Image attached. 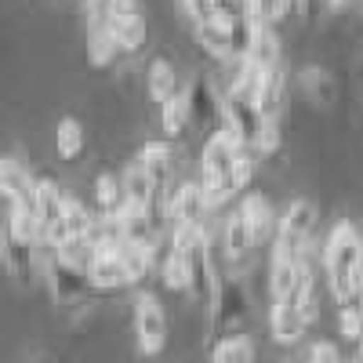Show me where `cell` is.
Masks as SVG:
<instances>
[{
    "label": "cell",
    "mask_w": 363,
    "mask_h": 363,
    "mask_svg": "<svg viewBox=\"0 0 363 363\" xmlns=\"http://www.w3.org/2000/svg\"><path fill=\"white\" fill-rule=\"evenodd\" d=\"M233 178H222V174H200V196H203V211H218L233 200Z\"/></svg>",
    "instance_id": "obj_29"
},
{
    "label": "cell",
    "mask_w": 363,
    "mask_h": 363,
    "mask_svg": "<svg viewBox=\"0 0 363 363\" xmlns=\"http://www.w3.org/2000/svg\"><path fill=\"white\" fill-rule=\"evenodd\" d=\"M244 4H247L251 22H262V26H277L287 11H294V0H244Z\"/></svg>",
    "instance_id": "obj_32"
},
{
    "label": "cell",
    "mask_w": 363,
    "mask_h": 363,
    "mask_svg": "<svg viewBox=\"0 0 363 363\" xmlns=\"http://www.w3.org/2000/svg\"><path fill=\"white\" fill-rule=\"evenodd\" d=\"M120 182H124V200H128V203L145 207V211L153 207V200H157V193H153V182H149V174H145V167H142L138 160H131V164L124 167Z\"/></svg>",
    "instance_id": "obj_24"
},
{
    "label": "cell",
    "mask_w": 363,
    "mask_h": 363,
    "mask_svg": "<svg viewBox=\"0 0 363 363\" xmlns=\"http://www.w3.org/2000/svg\"><path fill=\"white\" fill-rule=\"evenodd\" d=\"M352 363H356V359H352Z\"/></svg>",
    "instance_id": "obj_43"
},
{
    "label": "cell",
    "mask_w": 363,
    "mask_h": 363,
    "mask_svg": "<svg viewBox=\"0 0 363 363\" xmlns=\"http://www.w3.org/2000/svg\"><path fill=\"white\" fill-rule=\"evenodd\" d=\"M95 229V215L77 200V196H66V233L69 236H91Z\"/></svg>",
    "instance_id": "obj_33"
},
{
    "label": "cell",
    "mask_w": 363,
    "mask_h": 363,
    "mask_svg": "<svg viewBox=\"0 0 363 363\" xmlns=\"http://www.w3.org/2000/svg\"><path fill=\"white\" fill-rule=\"evenodd\" d=\"M229 178H233V189H236V193H240V189H247L251 182H255V153H251V149H244V153L236 157Z\"/></svg>",
    "instance_id": "obj_35"
},
{
    "label": "cell",
    "mask_w": 363,
    "mask_h": 363,
    "mask_svg": "<svg viewBox=\"0 0 363 363\" xmlns=\"http://www.w3.org/2000/svg\"><path fill=\"white\" fill-rule=\"evenodd\" d=\"M298 272H301V258L272 247V255H269V294H272V301H284V298L294 294Z\"/></svg>",
    "instance_id": "obj_17"
},
{
    "label": "cell",
    "mask_w": 363,
    "mask_h": 363,
    "mask_svg": "<svg viewBox=\"0 0 363 363\" xmlns=\"http://www.w3.org/2000/svg\"><path fill=\"white\" fill-rule=\"evenodd\" d=\"M240 153H244V145H240L225 128L215 131L203 142V149H200V174H222V178H229Z\"/></svg>",
    "instance_id": "obj_12"
},
{
    "label": "cell",
    "mask_w": 363,
    "mask_h": 363,
    "mask_svg": "<svg viewBox=\"0 0 363 363\" xmlns=\"http://www.w3.org/2000/svg\"><path fill=\"white\" fill-rule=\"evenodd\" d=\"M44 277H48V287H51L58 306H87L91 294H95L84 269L55 258V255H48V262H44Z\"/></svg>",
    "instance_id": "obj_6"
},
{
    "label": "cell",
    "mask_w": 363,
    "mask_h": 363,
    "mask_svg": "<svg viewBox=\"0 0 363 363\" xmlns=\"http://www.w3.org/2000/svg\"><path fill=\"white\" fill-rule=\"evenodd\" d=\"M84 145H87V138H84V124H80V120L77 116H62V120H58V128H55L58 157H62V160H77L84 153Z\"/></svg>",
    "instance_id": "obj_27"
},
{
    "label": "cell",
    "mask_w": 363,
    "mask_h": 363,
    "mask_svg": "<svg viewBox=\"0 0 363 363\" xmlns=\"http://www.w3.org/2000/svg\"><path fill=\"white\" fill-rule=\"evenodd\" d=\"M247 327H251V294H247L244 280L222 277L218 298H215V306H211L207 349H215L225 338H247Z\"/></svg>",
    "instance_id": "obj_2"
},
{
    "label": "cell",
    "mask_w": 363,
    "mask_h": 363,
    "mask_svg": "<svg viewBox=\"0 0 363 363\" xmlns=\"http://www.w3.org/2000/svg\"><path fill=\"white\" fill-rule=\"evenodd\" d=\"M338 330H342L345 342L359 345V342H363V309H359V306L342 309V313H338Z\"/></svg>",
    "instance_id": "obj_34"
},
{
    "label": "cell",
    "mask_w": 363,
    "mask_h": 363,
    "mask_svg": "<svg viewBox=\"0 0 363 363\" xmlns=\"http://www.w3.org/2000/svg\"><path fill=\"white\" fill-rule=\"evenodd\" d=\"M284 99H287V69L277 66V69H265L262 73V84H258V95H255V106L265 120H277L280 109H284Z\"/></svg>",
    "instance_id": "obj_19"
},
{
    "label": "cell",
    "mask_w": 363,
    "mask_h": 363,
    "mask_svg": "<svg viewBox=\"0 0 363 363\" xmlns=\"http://www.w3.org/2000/svg\"><path fill=\"white\" fill-rule=\"evenodd\" d=\"M0 196L8 207H37V178L18 157H0Z\"/></svg>",
    "instance_id": "obj_11"
},
{
    "label": "cell",
    "mask_w": 363,
    "mask_h": 363,
    "mask_svg": "<svg viewBox=\"0 0 363 363\" xmlns=\"http://www.w3.org/2000/svg\"><path fill=\"white\" fill-rule=\"evenodd\" d=\"M294 8H298V15L306 22H316L323 15V8H327V0H294Z\"/></svg>",
    "instance_id": "obj_38"
},
{
    "label": "cell",
    "mask_w": 363,
    "mask_h": 363,
    "mask_svg": "<svg viewBox=\"0 0 363 363\" xmlns=\"http://www.w3.org/2000/svg\"><path fill=\"white\" fill-rule=\"evenodd\" d=\"M222 113H225V131L255 153V145H258V135L265 128V116L258 113L255 99L247 95H240V91H225V99H222Z\"/></svg>",
    "instance_id": "obj_7"
},
{
    "label": "cell",
    "mask_w": 363,
    "mask_h": 363,
    "mask_svg": "<svg viewBox=\"0 0 363 363\" xmlns=\"http://www.w3.org/2000/svg\"><path fill=\"white\" fill-rule=\"evenodd\" d=\"M0 258H4L8 272L22 284L29 287L37 280V272H40V244H29V240H18L11 229L0 225Z\"/></svg>",
    "instance_id": "obj_10"
},
{
    "label": "cell",
    "mask_w": 363,
    "mask_h": 363,
    "mask_svg": "<svg viewBox=\"0 0 363 363\" xmlns=\"http://www.w3.org/2000/svg\"><path fill=\"white\" fill-rule=\"evenodd\" d=\"M160 124H164L167 138H182V135L189 131V124H193V109H189V95H186V91H178L171 102L160 106Z\"/></svg>",
    "instance_id": "obj_26"
},
{
    "label": "cell",
    "mask_w": 363,
    "mask_h": 363,
    "mask_svg": "<svg viewBox=\"0 0 363 363\" xmlns=\"http://www.w3.org/2000/svg\"><path fill=\"white\" fill-rule=\"evenodd\" d=\"M309 363H345L342 359V352H338V345L335 342H313L309 345Z\"/></svg>",
    "instance_id": "obj_37"
},
{
    "label": "cell",
    "mask_w": 363,
    "mask_h": 363,
    "mask_svg": "<svg viewBox=\"0 0 363 363\" xmlns=\"http://www.w3.org/2000/svg\"><path fill=\"white\" fill-rule=\"evenodd\" d=\"M356 363H363V359H356Z\"/></svg>",
    "instance_id": "obj_42"
},
{
    "label": "cell",
    "mask_w": 363,
    "mask_h": 363,
    "mask_svg": "<svg viewBox=\"0 0 363 363\" xmlns=\"http://www.w3.org/2000/svg\"><path fill=\"white\" fill-rule=\"evenodd\" d=\"M280 124L277 120H265V128L258 135V145H255V157H277L280 153Z\"/></svg>",
    "instance_id": "obj_36"
},
{
    "label": "cell",
    "mask_w": 363,
    "mask_h": 363,
    "mask_svg": "<svg viewBox=\"0 0 363 363\" xmlns=\"http://www.w3.org/2000/svg\"><path fill=\"white\" fill-rule=\"evenodd\" d=\"M135 338L142 356H160L167 345V313L157 294L142 291L135 298Z\"/></svg>",
    "instance_id": "obj_5"
},
{
    "label": "cell",
    "mask_w": 363,
    "mask_h": 363,
    "mask_svg": "<svg viewBox=\"0 0 363 363\" xmlns=\"http://www.w3.org/2000/svg\"><path fill=\"white\" fill-rule=\"evenodd\" d=\"M269 330L272 338H277L280 345H298L301 338H306V320H301L298 313V298H284V301H272L269 309Z\"/></svg>",
    "instance_id": "obj_16"
},
{
    "label": "cell",
    "mask_w": 363,
    "mask_h": 363,
    "mask_svg": "<svg viewBox=\"0 0 363 363\" xmlns=\"http://www.w3.org/2000/svg\"><path fill=\"white\" fill-rule=\"evenodd\" d=\"M160 280L167 291L174 294H193V272H189V262L186 255H178L174 247H167L164 262H160Z\"/></svg>",
    "instance_id": "obj_25"
},
{
    "label": "cell",
    "mask_w": 363,
    "mask_h": 363,
    "mask_svg": "<svg viewBox=\"0 0 363 363\" xmlns=\"http://www.w3.org/2000/svg\"><path fill=\"white\" fill-rule=\"evenodd\" d=\"M316 225H320V207L313 200H291L287 211H284V218H280V225H277V236H272V247L301 258L313 247Z\"/></svg>",
    "instance_id": "obj_3"
},
{
    "label": "cell",
    "mask_w": 363,
    "mask_h": 363,
    "mask_svg": "<svg viewBox=\"0 0 363 363\" xmlns=\"http://www.w3.org/2000/svg\"><path fill=\"white\" fill-rule=\"evenodd\" d=\"M359 15H363V0H359Z\"/></svg>",
    "instance_id": "obj_40"
},
{
    "label": "cell",
    "mask_w": 363,
    "mask_h": 363,
    "mask_svg": "<svg viewBox=\"0 0 363 363\" xmlns=\"http://www.w3.org/2000/svg\"><path fill=\"white\" fill-rule=\"evenodd\" d=\"M222 244H225V258H229L233 265H244V262L251 258V251L258 247V244H255V236H251V229H247V222L240 218V211H233V215L225 218Z\"/></svg>",
    "instance_id": "obj_20"
},
{
    "label": "cell",
    "mask_w": 363,
    "mask_h": 363,
    "mask_svg": "<svg viewBox=\"0 0 363 363\" xmlns=\"http://www.w3.org/2000/svg\"><path fill=\"white\" fill-rule=\"evenodd\" d=\"M211 363H258L251 338H225L211 349Z\"/></svg>",
    "instance_id": "obj_31"
},
{
    "label": "cell",
    "mask_w": 363,
    "mask_h": 363,
    "mask_svg": "<svg viewBox=\"0 0 363 363\" xmlns=\"http://www.w3.org/2000/svg\"><path fill=\"white\" fill-rule=\"evenodd\" d=\"M236 211H240V218L247 222V229H251V236H255V244H265L269 236H277L280 218H277V211H272V203H269L265 193H247L244 200H240Z\"/></svg>",
    "instance_id": "obj_15"
},
{
    "label": "cell",
    "mask_w": 363,
    "mask_h": 363,
    "mask_svg": "<svg viewBox=\"0 0 363 363\" xmlns=\"http://www.w3.org/2000/svg\"><path fill=\"white\" fill-rule=\"evenodd\" d=\"M193 33L200 40V48L211 58H222V62H233V44H229V26H222L218 18H203L200 26H193Z\"/></svg>",
    "instance_id": "obj_22"
},
{
    "label": "cell",
    "mask_w": 363,
    "mask_h": 363,
    "mask_svg": "<svg viewBox=\"0 0 363 363\" xmlns=\"http://www.w3.org/2000/svg\"><path fill=\"white\" fill-rule=\"evenodd\" d=\"M109 29L120 44V55H138L145 44V18L138 0H109Z\"/></svg>",
    "instance_id": "obj_8"
},
{
    "label": "cell",
    "mask_w": 363,
    "mask_h": 363,
    "mask_svg": "<svg viewBox=\"0 0 363 363\" xmlns=\"http://www.w3.org/2000/svg\"><path fill=\"white\" fill-rule=\"evenodd\" d=\"M203 196H200V182H178L167 196V225H200L203 222Z\"/></svg>",
    "instance_id": "obj_13"
},
{
    "label": "cell",
    "mask_w": 363,
    "mask_h": 363,
    "mask_svg": "<svg viewBox=\"0 0 363 363\" xmlns=\"http://www.w3.org/2000/svg\"><path fill=\"white\" fill-rule=\"evenodd\" d=\"M87 280L95 291H124L131 287V277L124 262H120V247H99L95 251V262L87 269Z\"/></svg>",
    "instance_id": "obj_14"
},
{
    "label": "cell",
    "mask_w": 363,
    "mask_h": 363,
    "mask_svg": "<svg viewBox=\"0 0 363 363\" xmlns=\"http://www.w3.org/2000/svg\"><path fill=\"white\" fill-rule=\"evenodd\" d=\"M145 87H149V99H153L157 106L171 102L178 95V73H174V62L171 58H153L149 62V73H145Z\"/></svg>",
    "instance_id": "obj_21"
},
{
    "label": "cell",
    "mask_w": 363,
    "mask_h": 363,
    "mask_svg": "<svg viewBox=\"0 0 363 363\" xmlns=\"http://www.w3.org/2000/svg\"><path fill=\"white\" fill-rule=\"evenodd\" d=\"M95 203L102 207V215H113V211H120V203H124V182H120V174L102 171V174L95 178Z\"/></svg>",
    "instance_id": "obj_30"
},
{
    "label": "cell",
    "mask_w": 363,
    "mask_h": 363,
    "mask_svg": "<svg viewBox=\"0 0 363 363\" xmlns=\"http://www.w3.org/2000/svg\"><path fill=\"white\" fill-rule=\"evenodd\" d=\"M320 265L327 272V291L342 309L363 301V229L349 218L335 222L320 251Z\"/></svg>",
    "instance_id": "obj_1"
},
{
    "label": "cell",
    "mask_w": 363,
    "mask_h": 363,
    "mask_svg": "<svg viewBox=\"0 0 363 363\" xmlns=\"http://www.w3.org/2000/svg\"><path fill=\"white\" fill-rule=\"evenodd\" d=\"M356 349H359V359H363V342H359V345H356Z\"/></svg>",
    "instance_id": "obj_39"
},
{
    "label": "cell",
    "mask_w": 363,
    "mask_h": 363,
    "mask_svg": "<svg viewBox=\"0 0 363 363\" xmlns=\"http://www.w3.org/2000/svg\"><path fill=\"white\" fill-rule=\"evenodd\" d=\"M247 62H255L258 69H277V66H284V48H280L277 26H262V22H255Z\"/></svg>",
    "instance_id": "obj_18"
},
{
    "label": "cell",
    "mask_w": 363,
    "mask_h": 363,
    "mask_svg": "<svg viewBox=\"0 0 363 363\" xmlns=\"http://www.w3.org/2000/svg\"><path fill=\"white\" fill-rule=\"evenodd\" d=\"M359 309H363V301H359Z\"/></svg>",
    "instance_id": "obj_41"
},
{
    "label": "cell",
    "mask_w": 363,
    "mask_h": 363,
    "mask_svg": "<svg viewBox=\"0 0 363 363\" xmlns=\"http://www.w3.org/2000/svg\"><path fill=\"white\" fill-rule=\"evenodd\" d=\"M37 222H40V247L58 251L69 240L66 233V193L55 178H37Z\"/></svg>",
    "instance_id": "obj_4"
},
{
    "label": "cell",
    "mask_w": 363,
    "mask_h": 363,
    "mask_svg": "<svg viewBox=\"0 0 363 363\" xmlns=\"http://www.w3.org/2000/svg\"><path fill=\"white\" fill-rule=\"evenodd\" d=\"M87 58H91V66H99V69H109L120 58V44H116L109 26H87Z\"/></svg>",
    "instance_id": "obj_23"
},
{
    "label": "cell",
    "mask_w": 363,
    "mask_h": 363,
    "mask_svg": "<svg viewBox=\"0 0 363 363\" xmlns=\"http://www.w3.org/2000/svg\"><path fill=\"white\" fill-rule=\"evenodd\" d=\"M186 95H189V109H193V124H196L200 131H207V138L225 128V113H222V99H225V95H218L215 80L196 77V80L186 87Z\"/></svg>",
    "instance_id": "obj_9"
},
{
    "label": "cell",
    "mask_w": 363,
    "mask_h": 363,
    "mask_svg": "<svg viewBox=\"0 0 363 363\" xmlns=\"http://www.w3.org/2000/svg\"><path fill=\"white\" fill-rule=\"evenodd\" d=\"M298 84H301V91H306V99L316 102V106H327L330 99H335V80H330V73L323 66H306L298 73Z\"/></svg>",
    "instance_id": "obj_28"
}]
</instances>
